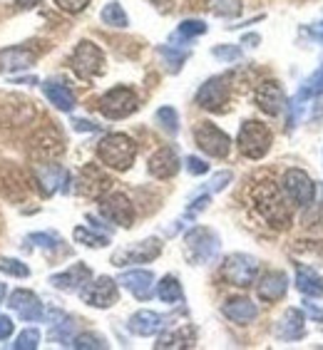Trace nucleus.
I'll return each mask as SVG.
<instances>
[{"label": "nucleus", "mask_w": 323, "mask_h": 350, "mask_svg": "<svg viewBox=\"0 0 323 350\" xmlns=\"http://www.w3.org/2000/svg\"><path fill=\"white\" fill-rule=\"evenodd\" d=\"M100 211L107 221L117 224V226H125V229H129L135 224V206L129 202V196L120 194V191H107V194L102 196Z\"/></svg>", "instance_id": "10"}, {"label": "nucleus", "mask_w": 323, "mask_h": 350, "mask_svg": "<svg viewBox=\"0 0 323 350\" xmlns=\"http://www.w3.org/2000/svg\"><path fill=\"white\" fill-rule=\"evenodd\" d=\"M100 18H102V23L109 27H127L129 25L127 13H125V8H122L117 0H112V3H107V5L102 8Z\"/></svg>", "instance_id": "31"}, {"label": "nucleus", "mask_w": 323, "mask_h": 350, "mask_svg": "<svg viewBox=\"0 0 323 350\" xmlns=\"http://www.w3.org/2000/svg\"><path fill=\"white\" fill-rule=\"evenodd\" d=\"M73 239L77 243H82V246H90V249H102V246H107V241H109L105 234H94L88 226H77V229L73 231Z\"/></svg>", "instance_id": "33"}, {"label": "nucleus", "mask_w": 323, "mask_h": 350, "mask_svg": "<svg viewBox=\"0 0 323 350\" xmlns=\"http://www.w3.org/2000/svg\"><path fill=\"white\" fill-rule=\"evenodd\" d=\"M309 313H311V316H316L318 321H323V313L318 308H313V304H309Z\"/></svg>", "instance_id": "53"}, {"label": "nucleus", "mask_w": 323, "mask_h": 350, "mask_svg": "<svg viewBox=\"0 0 323 350\" xmlns=\"http://www.w3.org/2000/svg\"><path fill=\"white\" fill-rule=\"evenodd\" d=\"M184 251L192 263H209L219 254V239L214 231L204 229V226H194L184 234Z\"/></svg>", "instance_id": "6"}, {"label": "nucleus", "mask_w": 323, "mask_h": 350, "mask_svg": "<svg viewBox=\"0 0 323 350\" xmlns=\"http://www.w3.org/2000/svg\"><path fill=\"white\" fill-rule=\"evenodd\" d=\"M194 142L204 154L214 157V159H224V157H229V152H231L229 135L222 132V129L216 127V124H211V122H199V124H196Z\"/></svg>", "instance_id": "9"}, {"label": "nucleus", "mask_w": 323, "mask_h": 350, "mask_svg": "<svg viewBox=\"0 0 323 350\" xmlns=\"http://www.w3.org/2000/svg\"><path fill=\"white\" fill-rule=\"evenodd\" d=\"M251 206L271 229H286L294 221V204L276 182H259L251 187Z\"/></svg>", "instance_id": "1"}, {"label": "nucleus", "mask_w": 323, "mask_h": 350, "mask_svg": "<svg viewBox=\"0 0 323 350\" xmlns=\"http://www.w3.org/2000/svg\"><path fill=\"white\" fill-rule=\"evenodd\" d=\"M227 102H229V80L224 75L209 77L196 92V105L209 112H222Z\"/></svg>", "instance_id": "12"}, {"label": "nucleus", "mask_w": 323, "mask_h": 350, "mask_svg": "<svg viewBox=\"0 0 323 350\" xmlns=\"http://www.w3.org/2000/svg\"><path fill=\"white\" fill-rule=\"evenodd\" d=\"M209 8L219 18H236L242 13V0H209Z\"/></svg>", "instance_id": "34"}, {"label": "nucleus", "mask_w": 323, "mask_h": 350, "mask_svg": "<svg viewBox=\"0 0 323 350\" xmlns=\"http://www.w3.org/2000/svg\"><path fill=\"white\" fill-rule=\"evenodd\" d=\"M222 313L229 318V321H234V323L246 325L259 316V308H256V304L254 301H249V298L236 296V298H229V301L222 306Z\"/></svg>", "instance_id": "24"}, {"label": "nucleus", "mask_w": 323, "mask_h": 350, "mask_svg": "<svg viewBox=\"0 0 323 350\" xmlns=\"http://www.w3.org/2000/svg\"><path fill=\"white\" fill-rule=\"evenodd\" d=\"M80 298L92 308H109V306L117 304V283L109 276H100V278H90L85 286L80 288Z\"/></svg>", "instance_id": "11"}, {"label": "nucleus", "mask_w": 323, "mask_h": 350, "mask_svg": "<svg viewBox=\"0 0 323 350\" xmlns=\"http://www.w3.org/2000/svg\"><path fill=\"white\" fill-rule=\"evenodd\" d=\"M15 8H21V10H27V8H35V5H40L42 0H13Z\"/></svg>", "instance_id": "50"}, {"label": "nucleus", "mask_w": 323, "mask_h": 350, "mask_svg": "<svg viewBox=\"0 0 323 350\" xmlns=\"http://www.w3.org/2000/svg\"><path fill=\"white\" fill-rule=\"evenodd\" d=\"M281 189H283V194L289 196V202L301 206V209L311 206L313 199H316V184H313V179H311L303 169H289V172L283 174Z\"/></svg>", "instance_id": "8"}, {"label": "nucleus", "mask_w": 323, "mask_h": 350, "mask_svg": "<svg viewBox=\"0 0 323 350\" xmlns=\"http://www.w3.org/2000/svg\"><path fill=\"white\" fill-rule=\"evenodd\" d=\"M35 179H38L45 196L55 194L57 189L60 191H68L70 189V172H65L60 164H40V167L35 169Z\"/></svg>", "instance_id": "17"}, {"label": "nucleus", "mask_w": 323, "mask_h": 350, "mask_svg": "<svg viewBox=\"0 0 323 350\" xmlns=\"http://www.w3.org/2000/svg\"><path fill=\"white\" fill-rule=\"evenodd\" d=\"M187 172L189 174H194V176H202L209 172V164L204 162V159H199V157H187Z\"/></svg>", "instance_id": "45"}, {"label": "nucleus", "mask_w": 323, "mask_h": 350, "mask_svg": "<svg viewBox=\"0 0 323 350\" xmlns=\"http://www.w3.org/2000/svg\"><path fill=\"white\" fill-rule=\"evenodd\" d=\"M55 325H57V328L53 330L55 340H57L60 345H70V343H73V338H70V333H73V328H75L73 321H68V318H65V321H60V323H55Z\"/></svg>", "instance_id": "42"}, {"label": "nucleus", "mask_w": 323, "mask_h": 350, "mask_svg": "<svg viewBox=\"0 0 323 350\" xmlns=\"http://www.w3.org/2000/svg\"><path fill=\"white\" fill-rule=\"evenodd\" d=\"M42 92H45V97L50 100V105H55L60 112H73L75 105H77L73 90H70L68 85H62V82L47 80L45 85H42Z\"/></svg>", "instance_id": "26"}, {"label": "nucleus", "mask_w": 323, "mask_h": 350, "mask_svg": "<svg viewBox=\"0 0 323 350\" xmlns=\"http://www.w3.org/2000/svg\"><path fill=\"white\" fill-rule=\"evenodd\" d=\"M109 187H112V179L97 164H88V167H82L75 189H77V194L88 196V199H102L109 191Z\"/></svg>", "instance_id": "14"}, {"label": "nucleus", "mask_w": 323, "mask_h": 350, "mask_svg": "<svg viewBox=\"0 0 323 350\" xmlns=\"http://www.w3.org/2000/svg\"><path fill=\"white\" fill-rule=\"evenodd\" d=\"M157 122H159L162 129L169 132V135H177V132H179V115H177L175 107H159L157 109Z\"/></svg>", "instance_id": "36"}, {"label": "nucleus", "mask_w": 323, "mask_h": 350, "mask_svg": "<svg viewBox=\"0 0 323 350\" xmlns=\"http://www.w3.org/2000/svg\"><path fill=\"white\" fill-rule=\"evenodd\" d=\"M177 172H179V157L172 147H162L149 157V174L155 179H172Z\"/></svg>", "instance_id": "22"}, {"label": "nucleus", "mask_w": 323, "mask_h": 350, "mask_svg": "<svg viewBox=\"0 0 323 350\" xmlns=\"http://www.w3.org/2000/svg\"><path fill=\"white\" fill-rule=\"evenodd\" d=\"M207 206H209V196H199V199H196V202L192 204V206H189L187 214H184V216H187V219H194V216L199 214V211L207 209Z\"/></svg>", "instance_id": "48"}, {"label": "nucleus", "mask_w": 323, "mask_h": 350, "mask_svg": "<svg viewBox=\"0 0 323 350\" xmlns=\"http://www.w3.org/2000/svg\"><path fill=\"white\" fill-rule=\"evenodd\" d=\"M301 90L306 92V97H309V100H316V97H321V94H323V65L316 70V72L311 75L309 80L303 82Z\"/></svg>", "instance_id": "39"}, {"label": "nucleus", "mask_w": 323, "mask_h": 350, "mask_svg": "<svg viewBox=\"0 0 323 350\" xmlns=\"http://www.w3.org/2000/svg\"><path fill=\"white\" fill-rule=\"evenodd\" d=\"M271 129L259 120H246L239 127V137H236V147L246 159H261L271 149Z\"/></svg>", "instance_id": "3"}, {"label": "nucleus", "mask_w": 323, "mask_h": 350, "mask_svg": "<svg viewBox=\"0 0 323 350\" xmlns=\"http://www.w3.org/2000/svg\"><path fill=\"white\" fill-rule=\"evenodd\" d=\"M313 35H316L318 40L323 42V21H321V23H318V25H316V30H313Z\"/></svg>", "instance_id": "54"}, {"label": "nucleus", "mask_w": 323, "mask_h": 350, "mask_svg": "<svg viewBox=\"0 0 323 350\" xmlns=\"http://www.w3.org/2000/svg\"><path fill=\"white\" fill-rule=\"evenodd\" d=\"M296 286L301 293H306L311 298L323 296V276L313 269H309V266H298L296 269Z\"/></svg>", "instance_id": "28"}, {"label": "nucleus", "mask_w": 323, "mask_h": 350, "mask_svg": "<svg viewBox=\"0 0 323 350\" xmlns=\"http://www.w3.org/2000/svg\"><path fill=\"white\" fill-rule=\"evenodd\" d=\"M38 62V53L27 47H5L0 50V72H21V70L33 68Z\"/></svg>", "instance_id": "21"}, {"label": "nucleus", "mask_w": 323, "mask_h": 350, "mask_svg": "<svg viewBox=\"0 0 323 350\" xmlns=\"http://www.w3.org/2000/svg\"><path fill=\"white\" fill-rule=\"evenodd\" d=\"M256 107L261 109L263 115L276 117L281 115L283 105H286V94H283V88L276 80H263L254 92Z\"/></svg>", "instance_id": "16"}, {"label": "nucleus", "mask_w": 323, "mask_h": 350, "mask_svg": "<svg viewBox=\"0 0 323 350\" xmlns=\"http://www.w3.org/2000/svg\"><path fill=\"white\" fill-rule=\"evenodd\" d=\"M73 127L77 129V132H97V124H92V122L88 120H73Z\"/></svg>", "instance_id": "49"}, {"label": "nucleus", "mask_w": 323, "mask_h": 350, "mask_svg": "<svg viewBox=\"0 0 323 350\" xmlns=\"http://www.w3.org/2000/svg\"><path fill=\"white\" fill-rule=\"evenodd\" d=\"M40 345V330L38 328H25L21 336L15 338L13 348L15 350H35Z\"/></svg>", "instance_id": "38"}, {"label": "nucleus", "mask_w": 323, "mask_h": 350, "mask_svg": "<svg viewBox=\"0 0 323 350\" xmlns=\"http://www.w3.org/2000/svg\"><path fill=\"white\" fill-rule=\"evenodd\" d=\"M140 107V97L132 88H112L100 97V109L102 117H107V120H125L129 117L132 112H137Z\"/></svg>", "instance_id": "5"}, {"label": "nucleus", "mask_w": 323, "mask_h": 350, "mask_svg": "<svg viewBox=\"0 0 323 350\" xmlns=\"http://www.w3.org/2000/svg\"><path fill=\"white\" fill-rule=\"evenodd\" d=\"M276 336L281 340H296L303 336V313L298 308H289L276 325Z\"/></svg>", "instance_id": "27"}, {"label": "nucleus", "mask_w": 323, "mask_h": 350, "mask_svg": "<svg viewBox=\"0 0 323 350\" xmlns=\"http://www.w3.org/2000/svg\"><path fill=\"white\" fill-rule=\"evenodd\" d=\"M159 55L167 60V65H169L172 72H179V68H182L189 57V53H184V50H177V47H167V45L159 47Z\"/></svg>", "instance_id": "37"}, {"label": "nucleus", "mask_w": 323, "mask_h": 350, "mask_svg": "<svg viewBox=\"0 0 323 350\" xmlns=\"http://www.w3.org/2000/svg\"><path fill=\"white\" fill-rule=\"evenodd\" d=\"M68 65L80 80H94L97 75L105 72V53L94 42L82 40L73 50Z\"/></svg>", "instance_id": "4"}, {"label": "nucleus", "mask_w": 323, "mask_h": 350, "mask_svg": "<svg viewBox=\"0 0 323 350\" xmlns=\"http://www.w3.org/2000/svg\"><path fill=\"white\" fill-rule=\"evenodd\" d=\"M127 328L132 330L135 336L149 338L164 328V318H162L159 313H155V310H137L135 316L129 318Z\"/></svg>", "instance_id": "25"}, {"label": "nucleus", "mask_w": 323, "mask_h": 350, "mask_svg": "<svg viewBox=\"0 0 323 350\" xmlns=\"http://www.w3.org/2000/svg\"><path fill=\"white\" fill-rule=\"evenodd\" d=\"M222 276L227 283L239 286V288L254 286L256 276H259V261L254 256H246V254H231L222 266Z\"/></svg>", "instance_id": "7"}, {"label": "nucleus", "mask_w": 323, "mask_h": 350, "mask_svg": "<svg viewBox=\"0 0 323 350\" xmlns=\"http://www.w3.org/2000/svg\"><path fill=\"white\" fill-rule=\"evenodd\" d=\"M286 291H289V276L283 273V271H269L261 281L256 283V293L261 301L266 304H276L286 296Z\"/></svg>", "instance_id": "19"}, {"label": "nucleus", "mask_w": 323, "mask_h": 350, "mask_svg": "<svg viewBox=\"0 0 323 350\" xmlns=\"http://www.w3.org/2000/svg\"><path fill=\"white\" fill-rule=\"evenodd\" d=\"M38 77H21V80H15V85H35Z\"/></svg>", "instance_id": "52"}, {"label": "nucleus", "mask_w": 323, "mask_h": 350, "mask_svg": "<svg viewBox=\"0 0 323 350\" xmlns=\"http://www.w3.org/2000/svg\"><path fill=\"white\" fill-rule=\"evenodd\" d=\"M207 33V23L204 21H184L182 25L177 27V33L172 35V40L175 42H189L199 38V35Z\"/></svg>", "instance_id": "32"}, {"label": "nucleus", "mask_w": 323, "mask_h": 350, "mask_svg": "<svg viewBox=\"0 0 323 350\" xmlns=\"http://www.w3.org/2000/svg\"><path fill=\"white\" fill-rule=\"evenodd\" d=\"M62 139L57 135V129L47 127V129H40L38 135L33 137L30 142V152H33L35 159H55V157L62 154Z\"/></svg>", "instance_id": "18"}, {"label": "nucleus", "mask_w": 323, "mask_h": 350, "mask_svg": "<svg viewBox=\"0 0 323 350\" xmlns=\"http://www.w3.org/2000/svg\"><path fill=\"white\" fill-rule=\"evenodd\" d=\"M259 42H261V38H259V35H256V33H251V35H244V40H242V45H249V47H256V45H259Z\"/></svg>", "instance_id": "51"}, {"label": "nucleus", "mask_w": 323, "mask_h": 350, "mask_svg": "<svg viewBox=\"0 0 323 350\" xmlns=\"http://www.w3.org/2000/svg\"><path fill=\"white\" fill-rule=\"evenodd\" d=\"M162 254L159 239H144L140 243H132L127 249H120L112 254L115 266H129V263H149Z\"/></svg>", "instance_id": "13"}, {"label": "nucleus", "mask_w": 323, "mask_h": 350, "mask_svg": "<svg viewBox=\"0 0 323 350\" xmlns=\"http://www.w3.org/2000/svg\"><path fill=\"white\" fill-rule=\"evenodd\" d=\"M5 293H8V286H5V283H0V304H3V298H5Z\"/></svg>", "instance_id": "55"}, {"label": "nucleus", "mask_w": 323, "mask_h": 350, "mask_svg": "<svg viewBox=\"0 0 323 350\" xmlns=\"http://www.w3.org/2000/svg\"><path fill=\"white\" fill-rule=\"evenodd\" d=\"M194 345V330L192 328H179V330H172V333H164L155 343V348L164 350V348H192Z\"/></svg>", "instance_id": "29"}, {"label": "nucleus", "mask_w": 323, "mask_h": 350, "mask_svg": "<svg viewBox=\"0 0 323 350\" xmlns=\"http://www.w3.org/2000/svg\"><path fill=\"white\" fill-rule=\"evenodd\" d=\"M90 278H92V271H90L85 263H75L73 269L50 276V283H53L55 288H60V291H80L82 286L90 281Z\"/></svg>", "instance_id": "23"}, {"label": "nucleus", "mask_w": 323, "mask_h": 350, "mask_svg": "<svg viewBox=\"0 0 323 350\" xmlns=\"http://www.w3.org/2000/svg\"><path fill=\"white\" fill-rule=\"evenodd\" d=\"M117 283H122L135 298L147 301V298L152 296V288H155V273H152V271H144V269L125 271Z\"/></svg>", "instance_id": "20"}, {"label": "nucleus", "mask_w": 323, "mask_h": 350, "mask_svg": "<svg viewBox=\"0 0 323 350\" xmlns=\"http://www.w3.org/2000/svg\"><path fill=\"white\" fill-rule=\"evenodd\" d=\"M15 323L10 316H0V340H8V338L13 336Z\"/></svg>", "instance_id": "47"}, {"label": "nucleus", "mask_w": 323, "mask_h": 350, "mask_svg": "<svg viewBox=\"0 0 323 350\" xmlns=\"http://www.w3.org/2000/svg\"><path fill=\"white\" fill-rule=\"evenodd\" d=\"M8 306H10V308L21 316V321H25V323H35V321H42V318H45V308H42L40 298L27 288L13 291L10 298H8Z\"/></svg>", "instance_id": "15"}, {"label": "nucleus", "mask_w": 323, "mask_h": 350, "mask_svg": "<svg viewBox=\"0 0 323 350\" xmlns=\"http://www.w3.org/2000/svg\"><path fill=\"white\" fill-rule=\"evenodd\" d=\"M0 271H3V273H8V276H15V278H27V276H30L27 263L18 261V258H0Z\"/></svg>", "instance_id": "40"}, {"label": "nucleus", "mask_w": 323, "mask_h": 350, "mask_svg": "<svg viewBox=\"0 0 323 350\" xmlns=\"http://www.w3.org/2000/svg\"><path fill=\"white\" fill-rule=\"evenodd\" d=\"M211 55H214L216 60L234 62L242 57V47L239 45H216V47H211Z\"/></svg>", "instance_id": "41"}, {"label": "nucleus", "mask_w": 323, "mask_h": 350, "mask_svg": "<svg viewBox=\"0 0 323 350\" xmlns=\"http://www.w3.org/2000/svg\"><path fill=\"white\" fill-rule=\"evenodd\" d=\"M157 296H159V301H164V304H182L184 301V291H182V283H179V278L177 276H164L159 283H157Z\"/></svg>", "instance_id": "30"}, {"label": "nucleus", "mask_w": 323, "mask_h": 350, "mask_svg": "<svg viewBox=\"0 0 323 350\" xmlns=\"http://www.w3.org/2000/svg\"><path fill=\"white\" fill-rule=\"evenodd\" d=\"M97 157H100V162L107 169L127 172V169L135 164L137 147L127 135L115 132V135H107L100 139V144H97Z\"/></svg>", "instance_id": "2"}, {"label": "nucleus", "mask_w": 323, "mask_h": 350, "mask_svg": "<svg viewBox=\"0 0 323 350\" xmlns=\"http://www.w3.org/2000/svg\"><path fill=\"white\" fill-rule=\"evenodd\" d=\"M229 182H231V172H219V174H214V179L209 182V189H211V191H222Z\"/></svg>", "instance_id": "46"}, {"label": "nucleus", "mask_w": 323, "mask_h": 350, "mask_svg": "<svg viewBox=\"0 0 323 350\" xmlns=\"http://www.w3.org/2000/svg\"><path fill=\"white\" fill-rule=\"evenodd\" d=\"M55 5L60 8V10H65V13H70V15H77L90 5V0H55Z\"/></svg>", "instance_id": "44"}, {"label": "nucleus", "mask_w": 323, "mask_h": 350, "mask_svg": "<svg viewBox=\"0 0 323 350\" xmlns=\"http://www.w3.org/2000/svg\"><path fill=\"white\" fill-rule=\"evenodd\" d=\"M25 243H38V246H45V249H55L60 243V236L57 234H30L25 239Z\"/></svg>", "instance_id": "43"}, {"label": "nucleus", "mask_w": 323, "mask_h": 350, "mask_svg": "<svg viewBox=\"0 0 323 350\" xmlns=\"http://www.w3.org/2000/svg\"><path fill=\"white\" fill-rule=\"evenodd\" d=\"M73 348L77 350H102V348H107V340L102 336H94V333H80V336H75L73 338Z\"/></svg>", "instance_id": "35"}]
</instances>
